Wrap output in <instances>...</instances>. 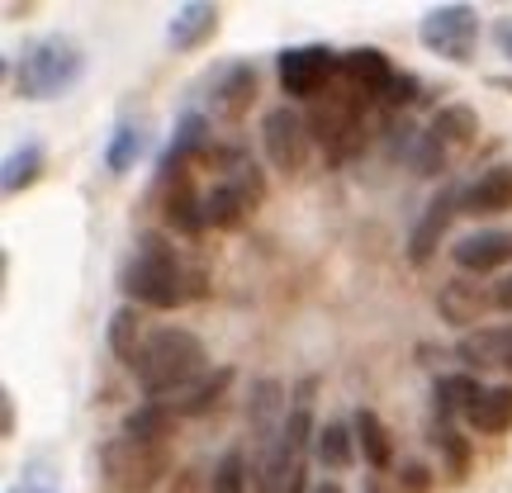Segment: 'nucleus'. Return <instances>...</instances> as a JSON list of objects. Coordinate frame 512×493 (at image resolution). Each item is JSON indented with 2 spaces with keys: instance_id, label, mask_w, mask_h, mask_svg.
<instances>
[{
  "instance_id": "nucleus-1",
  "label": "nucleus",
  "mask_w": 512,
  "mask_h": 493,
  "mask_svg": "<svg viewBox=\"0 0 512 493\" xmlns=\"http://www.w3.org/2000/svg\"><path fill=\"white\" fill-rule=\"evenodd\" d=\"M124 294L138 304V309H181L195 294L204 290V275L190 271L176 252V242L166 233H138L133 252L124 261V275H119Z\"/></svg>"
},
{
  "instance_id": "nucleus-2",
  "label": "nucleus",
  "mask_w": 512,
  "mask_h": 493,
  "mask_svg": "<svg viewBox=\"0 0 512 493\" xmlns=\"http://www.w3.org/2000/svg\"><path fill=\"white\" fill-rule=\"evenodd\" d=\"M133 375H138V389H143L147 399H176L185 394L190 384L209 375V351L195 332L185 328H157L147 332L143 351H138V361H133Z\"/></svg>"
},
{
  "instance_id": "nucleus-3",
  "label": "nucleus",
  "mask_w": 512,
  "mask_h": 493,
  "mask_svg": "<svg viewBox=\"0 0 512 493\" xmlns=\"http://www.w3.org/2000/svg\"><path fill=\"white\" fill-rule=\"evenodd\" d=\"M86 53L67 34H38L15 57V91L24 100H57L81 86Z\"/></svg>"
},
{
  "instance_id": "nucleus-4",
  "label": "nucleus",
  "mask_w": 512,
  "mask_h": 493,
  "mask_svg": "<svg viewBox=\"0 0 512 493\" xmlns=\"http://www.w3.org/2000/svg\"><path fill=\"white\" fill-rule=\"evenodd\" d=\"M313 408L309 403H290V418L280 427V437L271 441V451H261L256 460V493H304L309 484V451H313Z\"/></svg>"
},
{
  "instance_id": "nucleus-5",
  "label": "nucleus",
  "mask_w": 512,
  "mask_h": 493,
  "mask_svg": "<svg viewBox=\"0 0 512 493\" xmlns=\"http://www.w3.org/2000/svg\"><path fill=\"white\" fill-rule=\"evenodd\" d=\"M171 470V451L152 441L114 437L100 446V479L110 493H152Z\"/></svg>"
},
{
  "instance_id": "nucleus-6",
  "label": "nucleus",
  "mask_w": 512,
  "mask_h": 493,
  "mask_svg": "<svg viewBox=\"0 0 512 493\" xmlns=\"http://www.w3.org/2000/svg\"><path fill=\"white\" fill-rule=\"evenodd\" d=\"M361 110H366V100L361 95H337L328 91L318 105H313L309 114V133L323 143V152H328V162H347V157H356L361 152V143H366V124H361Z\"/></svg>"
},
{
  "instance_id": "nucleus-7",
  "label": "nucleus",
  "mask_w": 512,
  "mask_h": 493,
  "mask_svg": "<svg viewBox=\"0 0 512 493\" xmlns=\"http://www.w3.org/2000/svg\"><path fill=\"white\" fill-rule=\"evenodd\" d=\"M275 72H280V91L290 100H323L332 81L342 76V53H332L328 43H299L280 53Z\"/></svg>"
},
{
  "instance_id": "nucleus-8",
  "label": "nucleus",
  "mask_w": 512,
  "mask_h": 493,
  "mask_svg": "<svg viewBox=\"0 0 512 493\" xmlns=\"http://www.w3.org/2000/svg\"><path fill=\"white\" fill-rule=\"evenodd\" d=\"M418 38L427 53L446 57V62H470L475 57V43H479V15L470 5H437L427 10L418 24Z\"/></svg>"
},
{
  "instance_id": "nucleus-9",
  "label": "nucleus",
  "mask_w": 512,
  "mask_h": 493,
  "mask_svg": "<svg viewBox=\"0 0 512 493\" xmlns=\"http://www.w3.org/2000/svg\"><path fill=\"white\" fill-rule=\"evenodd\" d=\"M261 147H266V162H271L275 171H285V176L304 171L309 147H313L309 119L299 110H290V105H275V110L261 119Z\"/></svg>"
},
{
  "instance_id": "nucleus-10",
  "label": "nucleus",
  "mask_w": 512,
  "mask_h": 493,
  "mask_svg": "<svg viewBox=\"0 0 512 493\" xmlns=\"http://www.w3.org/2000/svg\"><path fill=\"white\" fill-rule=\"evenodd\" d=\"M252 100H256V67L252 62H228V67L214 72V81H209V110H214V119L238 124L242 114L252 110Z\"/></svg>"
},
{
  "instance_id": "nucleus-11",
  "label": "nucleus",
  "mask_w": 512,
  "mask_h": 493,
  "mask_svg": "<svg viewBox=\"0 0 512 493\" xmlns=\"http://www.w3.org/2000/svg\"><path fill=\"white\" fill-rule=\"evenodd\" d=\"M456 214H460V190H456V185H446L441 195H432V200H427L418 228H413V238H408V256H413V266H427V261L437 256L441 238H446V228H451V219H456Z\"/></svg>"
},
{
  "instance_id": "nucleus-12",
  "label": "nucleus",
  "mask_w": 512,
  "mask_h": 493,
  "mask_svg": "<svg viewBox=\"0 0 512 493\" xmlns=\"http://www.w3.org/2000/svg\"><path fill=\"white\" fill-rule=\"evenodd\" d=\"M512 209V162H498L489 171H479L475 181L460 190V214L470 219H494Z\"/></svg>"
},
{
  "instance_id": "nucleus-13",
  "label": "nucleus",
  "mask_w": 512,
  "mask_h": 493,
  "mask_svg": "<svg viewBox=\"0 0 512 493\" xmlns=\"http://www.w3.org/2000/svg\"><path fill=\"white\" fill-rule=\"evenodd\" d=\"M342 81L361 100H384L389 81H394V67H389V57L380 48H351V53H342Z\"/></svg>"
},
{
  "instance_id": "nucleus-14",
  "label": "nucleus",
  "mask_w": 512,
  "mask_h": 493,
  "mask_svg": "<svg viewBox=\"0 0 512 493\" xmlns=\"http://www.w3.org/2000/svg\"><path fill=\"white\" fill-rule=\"evenodd\" d=\"M451 261H456L465 275H489L498 266H512V233H470V238H460L451 247Z\"/></svg>"
},
{
  "instance_id": "nucleus-15",
  "label": "nucleus",
  "mask_w": 512,
  "mask_h": 493,
  "mask_svg": "<svg viewBox=\"0 0 512 493\" xmlns=\"http://www.w3.org/2000/svg\"><path fill=\"white\" fill-rule=\"evenodd\" d=\"M437 309L456 328H484V313L494 309V290H479L475 280H446L437 294Z\"/></svg>"
},
{
  "instance_id": "nucleus-16",
  "label": "nucleus",
  "mask_w": 512,
  "mask_h": 493,
  "mask_svg": "<svg viewBox=\"0 0 512 493\" xmlns=\"http://www.w3.org/2000/svg\"><path fill=\"white\" fill-rule=\"evenodd\" d=\"M214 29H219V5L185 0V5H176V15L166 24V43L181 48V53H190V48H200L204 38H214Z\"/></svg>"
},
{
  "instance_id": "nucleus-17",
  "label": "nucleus",
  "mask_w": 512,
  "mask_h": 493,
  "mask_svg": "<svg viewBox=\"0 0 512 493\" xmlns=\"http://www.w3.org/2000/svg\"><path fill=\"white\" fill-rule=\"evenodd\" d=\"M162 185H166L162 219L171 223L176 233H185V238L204 233V195L195 190V181H190V176H176V181H162Z\"/></svg>"
},
{
  "instance_id": "nucleus-18",
  "label": "nucleus",
  "mask_w": 512,
  "mask_h": 493,
  "mask_svg": "<svg viewBox=\"0 0 512 493\" xmlns=\"http://www.w3.org/2000/svg\"><path fill=\"white\" fill-rule=\"evenodd\" d=\"M427 138L451 157V152H460V147H470L479 138V114L470 105H441L432 114V124H427Z\"/></svg>"
},
{
  "instance_id": "nucleus-19",
  "label": "nucleus",
  "mask_w": 512,
  "mask_h": 493,
  "mask_svg": "<svg viewBox=\"0 0 512 493\" xmlns=\"http://www.w3.org/2000/svg\"><path fill=\"white\" fill-rule=\"evenodd\" d=\"M176 427H181V413L162 399H147L138 403L133 413L124 418V437L133 441H152V446H166V437H176Z\"/></svg>"
},
{
  "instance_id": "nucleus-20",
  "label": "nucleus",
  "mask_w": 512,
  "mask_h": 493,
  "mask_svg": "<svg viewBox=\"0 0 512 493\" xmlns=\"http://www.w3.org/2000/svg\"><path fill=\"white\" fill-rule=\"evenodd\" d=\"M456 356L465 366H479V370H503V356H508V323L494 328V323H484V328H470L460 332L456 342Z\"/></svg>"
},
{
  "instance_id": "nucleus-21",
  "label": "nucleus",
  "mask_w": 512,
  "mask_h": 493,
  "mask_svg": "<svg viewBox=\"0 0 512 493\" xmlns=\"http://www.w3.org/2000/svg\"><path fill=\"white\" fill-rule=\"evenodd\" d=\"M351 432H356V451H361V460L370 470H389L394 465V441H389V427L380 422L375 408H356Z\"/></svg>"
},
{
  "instance_id": "nucleus-22",
  "label": "nucleus",
  "mask_w": 512,
  "mask_h": 493,
  "mask_svg": "<svg viewBox=\"0 0 512 493\" xmlns=\"http://www.w3.org/2000/svg\"><path fill=\"white\" fill-rule=\"evenodd\" d=\"M465 422L475 427V432H484V437H503L512 427V384H489L484 394H479V403L465 413Z\"/></svg>"
},
{
  "instance_id": "nucleus-23",
  "label": "nucleus",
  "mask_w": 512,
  "mask_h": 493,
  "mask_svg": "<svg viewBox=\"0 0 512 493\" xmlns=\"http://www.w3.org/2000/svg\"><path fill=\"white\" fill-rule=\"evenodd\" d=\"M479 394H484V384L470 375V370H456V375H441L437 384H432V399H437V413H441V422L446 418H465L470 408L479 403Z\"/></svg>"
},
{
  "instance_id": "nucleus-24",
  "label": "nucleus",
  "mask_w": 512,
  "mask_h": 493,
  "mask_svg": "<svg viewBox=\"0 0 512 493\" xmlns=\"http://www.w3.org/2000/svg\"><path fill=\"white\" fill-rule=\"evenodd\" d=\"M228 384H233V370L219 366V370H209V375H200V380L190 384L181 399H166V403H171L181 418H200V413H209V408L223 399V389H228Z\"/></svg>"
},
{
  "instance_id": "nucleus-25",
  "label": "nucleus",
  "mask_w": 512,
  "mask_h": 493,
  "mask_svg": "<svg viewBox=\"0 0 512 493\" xmlns=\"http://www.w3.org/2000/svg\"><path fill=\"white\" fill-rule=\"evenodd\" d=\"M313 456L323 460L328 470H351V460L361 456V451H356V432H351L347 422H328V427H318V437H313Z\"/></svg>"
},
{
  "instance_id": "nucleus-26",
  "label": "nucleus",
  "mask_w": 512,
  "mask_h": 493,
  "mask_svg": "<svg viewBox=\"0 0 512 493\" xmlns=\"http://www.w3.org/2000/svg\"><path fill=\"white\" fill-rule=\"evenodd\" d=\"M143 323H138V304H124V309H114L110 318V351L124 361L128 370H133V361H138V351H143Z\"/></svg>"
},
{
  "instance_id": "nucleus-27",
  "label": "nucleus",
  "mask_w": 512,
  "mask_h": 493,
  "mask_svg": "<svg viewBox=\"0 0 512 493\" xmlns=\"http://www.w3.org/2000/svg\"><path fill=\"white\" fill-rule=\"evenodd\" d=\"M43 143H24L15 147L10 157H5V176H0V185H5V195H19L24 185H34L38 176H43Z\"/></svg>"
},
{
  "instance_id": "nucleus-28",
  "label": "nucleus",
  "mask_w": 512,
  "mask_h": 493,
  "mask_svg": "<svg viewBox=\"0 0 512 493\" xmlns=\"http://www.w3.org/2000/svg\"><path fill=\"white\" fill-rule=\"evenodd\" d=\"M143 147H147L143 128H133V124H119V128H114L110 143H105V166H110V176H124L128 166L143 157Z\"/></svg>"
},
{
  "instance_id": "nucleus-29",
  "label": "nucleus",
  "mask_w": 512,
  "mask_h": 493,
  "mask_svg": "<svg viewBox=\"0 0 512 493\" xmlns=\"http://www.w3.org/2000/svg\"><path fill=\"white\" fill-rule=\"evenodd\" d=\"M432 446L441 451V460H446L451 479L470 475V437H460L451 422H432Z\"/></svg>"
},
{
  "instance_id": "nucleus-30",
  "label": "nucleus",
  "mask_w": 512,
  "mask_h": 493,
  "mask_svg": "<svg viewBox=\"0 0 512 493\" xmlns=\"http://www.w3.org/2000/svg\"><path fill=\"white\" fill-rule=\"evenodd\" d=\"M209 493H247V460H242V451H228V456L214 465Z\"/></svg>"
},
{
  "instance_id": "nucleus-31",
  "label": "nucleus",
  "mask_w": 512,
  "mask_h": 493,
  "mask_svg": "<svg viewBox=\"0 0 512 493\" xmlns=\"http://www.w3.org/2000/svg\"><path fill=\"white\" fill-rule=\"evenodd\" d=\"M418 100H422V81H418V76H413V72H394L384 105H389V110H408V105H418Z\"/></svg>"
},
{
  "instance_id": "nucleus-32",
  "label": "nucleus",
  "mask_w": 512,
  "mask_h": 493,
  "mask_svg": "<svg viewBox=\"0 0 512 493\" xmlns=\"http://www.w3.org/2000/svg\"><path fill=\"white\" fill-rule=\"evenodd\" d=\"M408 157H413V166H418L422 176H441V171H446V152H441L427 133H418V143H413V152H408Z\"/></svg>"
},
{
  "instance_id": "nucleus-33",
  "label": "nucleus",
  "mask_w": 512,
  "mask_h": 493,
  "mask_svg": "<svg viewBox=\"0 0 512 493\" xmlns=\"http://www.w3.org/2000/svg\"><path fill=\"white\" fill-rule=\"evenodd\" d=\"M394 484H399V493H432V470H427V465H418V460H408Z\"/></svg>"
},
{
  "instance_id": "nucleus-34",
  "label": "nucleus",
  "mask_w": 512,
  "mask_h": 493,
  "mask_svg": "<svg viewBox=\"0 0 512 493\" xmlns=\"http://www.w3.org/2000/svg\"><path fill=\"white\" fill-rule=\"evenodd\" d=\"M494 43H498V53H503V57L512 62V15H508V19H498V24H494Z\"/></svg>"
},
{
  "instance_id": "nucleus-35",
  "label": "nucleus",
  "mask_w": 512,
  "mask_h": 493,
  "mask_svg": "<svg viewBox=\"0 0 512 493\" xmlns=\"http://www.w3.org/2000/svg\"><path fill=\"white\" fill-rule=\"evenodd\" d=\"M494 309H503V313H512V271L503 275L494 285Z\"/></svg>"
},
{
  "instance_id": "nucleus-36",
  "label": "nucleus",
  "mask_w": 512,
  "mask_h": 493,
  "mask_svg": "<svg viewBox=\"0 0 512 493\" xmlns=\"http://www.w3.org/2000/svg\"><path fill=\"white\" fill-rule=\"evenodd\" d=\"M361 493H389V489H384L380 479H366V489H361Z\"/></svg>"
},
{
  "instance_id": "nucleus-37",
  "label": "nucleus",
  "mask_w": 512,
  "mask_h": 493,
  "mask_svg": "<svg viewBox=\"0 0 512 493\" xmlns=\"http://www.w3.org/2000/svg\"><path fill=\"white\" fill-rule=\"evenodd\" d=\"M503 370H512V323H508V356H503Z\"/></svg>"
},
{
  "instance_id": "nucleus-38",
  "label": "nucleus",
  "mask_w": 512,
  "mask_h": 493,
  "mask_svg": "<svg viewBox=\"0 0 512 493\" xmlns=\"http://www.w3.org/2000/svg\"><path fill=\"white\" fill-rule=\"evenodd\" d=\"M313 493H342V484H318Z\"/></svg>"
}]
</instances>
